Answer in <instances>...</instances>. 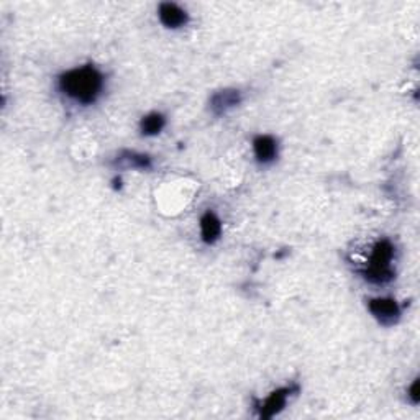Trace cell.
Returning <instances> with one entry per match:
<instances>
[{
    "label": "cell",
    "mask_w": 420,
    "mask_h": 420,
    "mask_svg": "<svg viewBox=\"0 0 420 420\" xmlns=\"http://www.w3.org/2000/svg\"><path fill=\"white\" fill-rule=\"evenodd\" d=\"M59 91L81 106H91L103 91V76L92 64L71 69L59 76Z\"/></svg>",
    "instance_id": "6da1fadb"
},
{
    "label": "cell",
    "mask_w": 420,
    "mask_h": 420,
    "mask_svg": "<svg viewBox=\"0 0 420 420\" xmlns=\"http://www.w3.org/2000/svg\"><path fill=\"white\" fill-rule=\"evenodd\" d=\"M158 17H160L161 23L165 25L166 28H181L186 27L187 22H189V13L186 12L184 8H181L179 5L171 4V2H163L158 8Z\"/></svg>",
    "instance_id": "5b68a950"
},
{
    "label": "cell",
    "mask_w": 420,
    "mask_h": 420,
    "mask_svg": "<svg viewBox=\"0 0 420 420\" xmlns=\"http://www.w3.org/2000/svg\"><path fill=\"white\" fill-rule=\"evenodd\" d=\"M411 397H412V402L417 404L419 402V379H416L411 388Z\"/></svg>",
    "instance_id": "8fae6325"
},
{
    "label": "cell",
    "mask_w": 420,
    "mask_h": 420,
    "mask_svg": "<svg viewBox=\"0 0 420 420\" xmlns=\"http://www.w3.org/2000/svg\"><path fill=\"white\" fill-rule=\"evenodd\" d=\"M166 125V118L163 113H158V112H153V113H148L146 117L141 118L140 122V130L143 135L146 136H153V135H158L163 128Z\"/></svg>",
    "instance_id": "9c48e42d"
},
{
    "label": "cell",
    "mask_w": 420,
    "mask_h": 420,
    "mask_svg": "<svg viewBox=\"0 0 420 420\" xmlns=\"http://www.w3.org/2000/svg\"><path fill=\"white\" fill-rule=\"evenodd\" d=\"M298 391V386H289V388H281L278 391L271 393L266 401L260 406V417L261 419H271L276 414L283 411L286 402H288V397L291 394Z\"/></svg>",
    "instance_id": "277c9868"
},
{
    "label": "cell",
    "mask_w": 420,
    "mask_h": 420,
    "mask_svg": "<svg viewBox=\"0 0 420 420\" xmlns=\"http://www.w3.org/2000/svg\"><path fill=\"white\" fill-rule=\"evenodd\" d=\"M393 258H394V245L389 240H379L373 246L371 256H369L368 266L362 271L364 279L371 284H388L394 279L393 269Z\"/></svg>",
    "instance_id": "7a4b0ae2"
},
{
    "label": "cell",
    "mask_w": 420,
    "mask_h": 420,
    "mask_svg": "<svg viewBox=\"0 0 420 420\" xmlns=\"http://www.w3.org/2000/svg\"><path fill=\"white\" fill-rule=\"evenodd\" d=\"M117 163H120L125 167H138V170H150L153 166L151 158L146 155H138L135 151H123L118 156Z\"/></svg>",
    "instance_id": "30bf717a"
},
{
    "label": "cell",
    "mask_w": 420,
    "mask_h": 420,
    "mask_svg": "<svg viewBox=\"0 0 420 420\" xmlns=\"http://www.w3.org/2000/svg\"><path fill=\"white\" fill-rule=\"evenodd\" d=\"M201 235L204 243L214 245L222 235V222L214 212H205L201 219Z\"/></svg>",
    "instance_id": "ba28073f"
},
{
    "label": "cell",
    "mask_w": 420,
    "mask_h": 420,
    "mask_svg": "<svg viewBox=\"0 0 420 420\" xmlns=\"http://www.w3.org/2000/svg\"><path fill=\"white\" fill-rule=\"evenodd\" d=\"M253 151L260 165H271L278 158V141L271 135H258L253 140Z\"/></svg>",
    "instance_id": "52a82bcc"
},
{
    "label": "cell",
    "mask_w": 420,
    "mask_h": 420,
    "mask_svg": "<svg viewBox=\"0 0 420 420\" xmlns=\"http://www.w3.org/2000/svg\"><path fill=\"white\" fill-rule=\"evenodd\" d=\"M241 94L236 89H224L210 97V108L215 115H225L227 112L240 106Z\"/></svg>",
    "instance_id": "8992f818"
},
{
    "label": "cell",
    "mask_w": 420,
    "mask_h": 420,
    "mask_svg": "<svg viewBox=\"0 0 420 420\" xmlns=\"http://www.w3.org/2000/svg\"><path fill=\"white\" fill-rule=\"evenodd\" d=\"M369 312L383 325H394L401 319V307L394 299L378 298L368 300Z\"/></svg>",
    "instance_id": "3957f363"
}]
</instances>
